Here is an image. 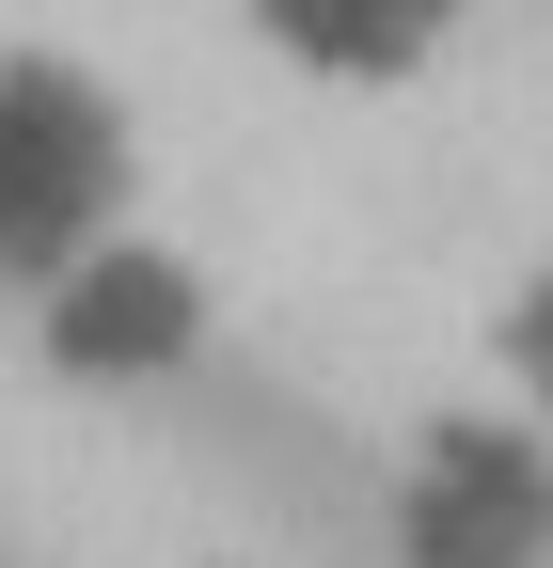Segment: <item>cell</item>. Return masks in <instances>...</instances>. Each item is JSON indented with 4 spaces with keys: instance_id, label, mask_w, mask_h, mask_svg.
<instances>
[{
    "instance_id": "cell-1",
    "label": "cell",
    "mask_w": 553,
    "mask_h": 568,
    "mask_svg": "<svg viewBox=\"0 0 553 568\" xmlns=\"http://www.w3.org/2000/svg\"><path fill=\"white\" fill-rule=\"evenodd\" d=\"M127 190H143V126L95 80L80 48H0V268H63L127 237Z\"/></svg>"
},
{
    "instance_id": "cell-2",
    "label": "cell",
    "mask_w": 553,
    "mask_h": 568,
    "mask_svg": "<svg viewBox=\"0 0 553 568\" xmlns=\"http://www.w3.org/2000/svg\"><path fill=\"white\" fill-rule=\"evenodd\" d=\"M395 568H553V426L443 410L395 458Z\"/></svg>"
},
{
    "instance_id": "cell-3",
    "label": "cell",
    "mask_w": 553,
    "mask_h": 568,
    "mask_svg": "<svg viewBox=\"0 0 553 568\" xmlns=\"http://www.w3.org/2000/svg\"><path fill=\"white\" fill-rule=\"evenodd\" d=\"M205 268L174 237H95V253H63L32 284V347H48V379H80V395H143V379H190L205 364Z\"/></svg>"
},
{
    "instance_id": "cell-4",
    "label": "cell",
    "mask_w": 553,
    "mask_h": 568,
    "mask_svg": "<svg viewBox=\"0 0 553 568\" xmlns=\"http://www.w3.org/2000/svg\"><path fill=\"white\" fill-rule=\"evenodd\" d=\"M459 17L474 0H253V48L332 80V95H395V80H428L459 48Z\"/></svg>"
},
{
    "instance_id": "cell-5",
    "label": "cell",
    "mask_w": 553,
    "mask_h": 568,
    "mask_svg": "<svg viewBox=\"0 0 553 568\" xmlns=\"http://www.w3.org/2000/svg\"><path fill=\"white\" fill-rule=\"evenodd\" d=\"M506 379H522V426H553V253L506 284Z\"/></svg>"
}]
</instances>
